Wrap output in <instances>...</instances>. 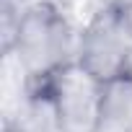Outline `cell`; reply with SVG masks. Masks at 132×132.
<instances>
[{"instance_id":"cell-1","label":"cell","mask_w":132,"mask_h":132,"mask_svg":"<svg viewBox=\"0 0 132 132\" xmlns=\"http://www.w3.org/2000/svg\"><path fill=\"white\" fill-rule=\"evenodd\" d=\"M3 44L26 78L47 83L75 65L78 29L54 3L39 0L23 5L16 29Z\"/></svg>"},{"instance_id":"cell-2","label":"cell","mask_w":132,"mask_h":132,"mask_svg":"<svg viewBox=\"0 0 132 132\" xmlns=\"http://www.w3.org/2000/svg\"><path fill=\"white\" fill-rule=\"evenodd\" d=\"M75 68L88 73L101 86L132 73V36L117 11L98 13L78 29Z\"/></svg>"},{"instance_id":"cell-3","label":"cell","mask_w":132,"mask_h":132,"mask_svg":"<svg viewBox=\"0 0 132 132\" xmlns=\"http://www.w3.org/2000/svg\"><path fill=\"white\" fill-rule=\"evenodd\" d=\"M44 91L49 93L60 132H98L104 93V86L98 80L73 65L47 80Z\"/></svg>"},{"instance_id":"cell-4","label":"cell","mask_w":132,"mask_h":132,"mask_svg":"<svg viewBox=\"0 0 132 132\" xmlns=\"http://www.w3.org/2000/svg\"><path fill=\"white\" fill-rule=\"evenodd\" d=\"M98 132H132V73L104 83Z\"/></svg>"},{"instance_id":"cell-5","label":"cell","mask_w":132,"mask_h":132,"mask_svg":"<svg viewBox=\"0 0 132 132\" xmlns=\"http://www.w3.org/2000/svg\"><path fill=\"white\" fill-rule=\"evenodd\" d=\"M8 132H60L49 93H31L21 101L18 114L8 122Z\"/></svg>"},{"instance_id":"cell-6","label":"cell","mask_w":132,"mask_h":132,"mask_svg":"<svg viewBox=\"0 0 132 132\" xmlns=\"http://www.w3.org/2000/svg\"><path fill=\"white\" fill-rule=\"evenodd\" d=\"M114 11L119 13V18H122V23H124L127 34L132 36V0H122L119 8H114Z\"/></svg>"}]
</instances>
